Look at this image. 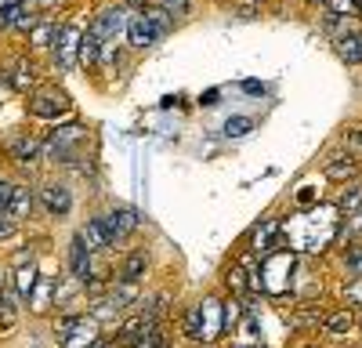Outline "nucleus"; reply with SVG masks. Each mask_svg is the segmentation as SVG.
<instances>
[{
    "mask_svg": "<svg viewBox=\"0 0 362 348\" xmlns=\"http://www.w3.org/2000/svg\"><path fill=\"white\" fill-rule=\"evenodd\" d=\"M174 29V18L163 11V8H145L141 15H134L131 22H127V40H131V47H153L163 33H170Z\"/></svg>",
    "mask_w": 362,
    "mask_h": 348,
    "instance_id": "nucleus-1",
    "label": "nucleus"
},
{
    "mask_svg": "<svg viewBox=\"0 0 362 348\" xmlns=\"http://www.w3.org/2000/svg\"><path fill=\"white\" fill-rule=\"evenodd\" d=\"M54 334L62 341V348H90L98 341V319L90 315H62L54 323Z\"/></svg>",
    "mask_w": 362,
    "mask_h": 348,
    "instance_id": "nucleus-2",
    "label": "nucleus"
},
{
    "mask_svg": "<svg viewBox=\"0 0 362 348\" xmlns=\"http://www.w3.org/2000/svg\"><path fill=\"white\" fill-rule=\"evenodd\" d=\"M80 141H87V127L83 124H58L51 131V138H47V153L54 160H66L69 163V153L76 149Z\"/></svg>",
    "mask_w": 362,
    "mask_h": 348,
    "instance_id": "nucleus-3",
    "label": "nucleus"
},
{
    "mask_svg": "<svg viewBox=\"0 0 362 348\" xmlns=\"http://www.w3.org/2000/svg\"><path fill=\"white\" fill-rule=\"evenodd\" d=\"M80 29L76 25H62L54 33V40H51V51H54V66L58 69H69L76 58H80Z\"/></svg>",
    "mask_w": 362,
    "mask_h": 348,
    "instance_id": "nucleus-4",
    "label": "nucleus"
},
{
    "mask_svg": "<svg viewBox=\"0 0 362 348\" xmlns=\"http://www.w3.org/2000/svg\"><path fill=\"white\" fill-rule=\"evenodd\" d=\"M29 109H33V116H40V120H58V116L69 112V98L58 91V87H44V91H37L29 98Z\"/></svg>",
    "mask_w": 362,
    "mask_h": 348,
    "instance_id": "nucleus-5",
    "label": "nucleus"
},
{
    "mask_svg": "<svg viewBox=\"0 0 362 348\" xmlns=\"http://www.w3.org/2000/svg\"><path fill=\"white\" fill-rule=\"evenodd\" d=\"M293 269H297V257H293V254H276V257H268V261H264L261 283L272 290V294H279V290H283V279H290Z\"/></svg>",
    "mask_w": 362,
    "mask_h": 348,
    "instance_id": "nucleus-6",
    "label": "nucleus"
},
{
    "mask_svg": "<svg viewBox=\"0 0 362 348\" xmlns=\"http://www.w3.org/2000/svg\"><path fill=\"white\" fill-rule=\"evenodd\" d=\"M116 29H127V15H124V8H105V11H98L95 15V22H90V37H95L98 44H105Z\"/></svg>",
    "mask_w": 362,
    "mask_h": 348,
    "instance_id": "nucleus-7",
    "label": "nucleus"
},
{
    "mask_svg": "<svg viewBox=\"0 0 362 348\" xmlns=\"http://www.w3.org/2000/svg\"><path fill=\"white\" fill-rule=\"evenodd\" d=\"M138 221H141V214L131 207V203H119L116 211H109V214H105V225H109V232H112V243L124 240V236H131V232L138 228Z\"/></svg>",
    "mask_w": 362,
    "mask_h": 348,
    "instance_id": "nucleus-8",
    "label": "nucleus"
},
{
    "mask_svg": "<svg viewBox=\"0 0 362 348\" xmlns=\"http://www.w3.org/2000/svg\"><path fill=\"white\" fill-rule=\"evenodd\" d=\"M40 203H44V211H47V214L66 218V214L73 211V192H69L66 185L51 182V185H44V189H40Z\"/></svg>",
    "mask_w": 362,
    "mask_h": 348,
    "instance_id": "nucleus-9",
    "label": "nucleus"
},
{
    "mask_svg": "<svg viewBox=\"0 0 362 348\" xmlns=\"http://www.w3.org/2000/svg\"><path fill=\"white\" fill-rule=\"evenodd\" d=\"M33 286H37V261H33V254H18L15 257V294L22 301H29Z\"/></svg>",
    "mask_w": 362,
    "mask_h": 348,
    "instance_id": "nucleus-10",
    "label": "nucleus"
},
{
    "mask_svg": "<svg viewBox=\"0 0 362 348\" xmlns=\"http://www.w3.org/2000/svg\"><path fill=\"white\" fill-rule=\"evenodd\" d=\"M69 269H73V276H76L80 283L90 279V247L80 240V232L73 236V247H69Z\"/></svg>",
    "mask_w": 362,
    "mask_h": 348,
    "instance_id": "nucleus-11",
    "label": "nucleus"
},
{
    "mask_svg": "<svg viewBox=\"0 0 362 348\" xmlns=\"http://www.w3.org/2000/svg\"><path fill=\"white\" fill-rule=\"evenodd\" d=\"M0 22H4V29H29V25H33V0L0 8Z\"/></svg>",
    "mask_w": 362,
    "mask_h": 348,
    "instance_id": "nucleus-12",
    "label": "nucleus"
},
{
    "mask_svg": "<svg viewBox=\"0 0 362 348\" xmlns=\"http://www.w3.org/2000/svg\"><path fill=\"white\" fill-rule=\"evenodd\" d=\"M80 240H83L90 250H102V247H109V243H112V232H109L105 218H90V221L80 228Z\"/></svg>",
    "mask_w": 362,
    "mask_h": 348,
    "instance_id": "nucleus-13",
    "label": "nucleus"
},
{
    "mask_svg": "<svg viewBox=\"0 0 362 348\" xmlns=\"http://www.w3.org/2000/svg\"><path fill=\"white\" fill-rule=\"evenodd\" d=\"M8 153H11V156H15L18 163H33V160L40 156V141H37V138H25V134H22V138H15V141L8 145Z\"/></svg>",
    "mask_w": 362,
    "mask_h": 348,
    "instance_id": "nucleus-14",
    "label": "nucleus"
},
{
    "mask_svg": "<svg viewBox=\"0 0 362 348\" xmlns=\"http://www.w3.org/2000/svg\"><path fill=\"white\" fill-rule=\"evenodd\" d=\"M358 18H351V15H329L326 18V33L334 37V40H341V37H351V33H358Z\"/></svg>",
    "mask_w": 362,
    "mask_h": 348,
    "instance_id": "nucleus-15",
    "label": "nucleus"
},
{
    "mask_svg": "<svg viewBox=\"0 0 362 348\" xmlns=\"http://www.w3.org/2000/svg\"><path fill=\"white\" fill-rule=\"evenodd\" d=\"M334 47H337V54L344 58L348 66H358V62H362V33L341 37V40H334Z\"/></svg>",
    "mask_w": 362,
    "mask_h": 348,
    "instance_id": "nucleus-16",
    "label": "nucleus"
},
{
    "mask_svg": "<svg viewBox=\"0 0 362 348\" xmlns=\"http://www.w3.org/2000/svg\"><path fill=\"white\" fill-rule=\"evenodd\" d=\"M37 196L29 189H11V199H8V218H25L29 211H33Z\"/></svg>",
    "mask_w": 362,
    "mask_h": 348,
    "instance_id": "nucleus-17",
    "label": "nucleus"
},
{
    "mask_svg": "<svg viewBox=\"0 0 362 348\" xmlns=\"http://www.w3.org/2000/svg\"><path fill=\"white\" fill-rule=\"evenodd\" d=\"M145 269H148V254H131L127 257V265H124V272H119V279H131V283H138L141 276H145Z\"/></svg>",
    "mask_w": 362,
    "mask_h": 348,
    "instance_id": "nucleus-18",
    "label": "nucleus"
},
{
    "mask_svg": "<svg viewBox=\"0 0 362 348\" xmlns=\"http://www.w3.org/2000/svg\"><path fill=\"white\" fill-rule=\"evenodd\" d=\"M131 348H167V334L153 323V327H148L145 334H138L134 341H131Z\"/></svg>",
    "mask_w": 362,
    "mask_h": 348,
    "instance_id": "nucleus-19",
    "label": "nucleus"
},
{
    "mask_svg": "<svg viewBox=\"0 0 362 348\" xmlns=\"http://www.w3.org/2000/svg\"><path fill=\"white\" fill-rule=\"evenodd\" d=\"M119 308L124 305H131V301H138V283H131V279H119L116 286H112V294H109Z\"/></svg>",
    "mask_w": 362,
    "mask_h": 348,
    "instance_id": "nucleus-20",
    "label": "nucleus"
},
{
    "mask_svg": "<svg viewBox=\"0 0 362 348\" xmlns=\"http://www.w3.org/2000/svg\"><path fill=\"white\" fill-rule=\"evenodd\" d=\"M8 80H11V87H15V91H29V87H33V69H29V66L22 62V58H18V62H15V69L8 73Z\"/></svg>",
    "mask_w": 362,
    "mask_h": 348,
    "instance_id": "nucleus-21",
    "label": "nucleus"
},
{
    "mask_svg": "<svg viewBox=\"0 0 362 348\" xmlns=\"http://www.w3.org/2000/svg\"><path fill=\"white\" fill-rule=\"evenodd\" d=\"M51 301H54V286H51V283H37L33 294H29V308H33V312H44Z\"/></svg>",
    "mask_w": 362,
    "mask_h": 348,
    "instance_id": "nucleus-22",
    "label": "nucleus"
},
{
    "mask_svg": "<svg viewBox=\"0 0 362 348\" xmlns=\"http://www.w3.org/2000/svg\"><path fill=\"white\" fill-rule=\"evenodd\" d=\"M247 272H250V269L243 265V261L228 269V286L235 290V294H247V290H250V276H247Z\"/></svg>",
    "mask_w": 362,
    "mask_h": 348,
    "instance_id": "nucleus-23",
    "label": "nucleus"
},
{
    "mask_svg": "<svg viewBox=\"0 0 362 348\" xmlns=\"http://www.w3.org/2000/svg\"><path fill=\"white\" fill-rule=\"evenodd\" d=\"M116 315H119V305H116L112 298H105V301H95V305H90V319H98V323H112Z\"/></svg>",
    "mask_w": 362,
    "mask_h": 348,
    "instance_id": "nucleus-24",
    "label": "nucleus"
},
{
    "mask_svg": "<svg viewBox=\"0 0 362 348\" xmlns=\"http://www.w3.org/2000/svg\"><path fill=\"white\" fill-rule=\"evenodd\" d=\"M80 62H83L87 69H90V66H98V40L90 37V33L80 40Z\"/></svg>",
    "mask_w": 362,
    "mask_h": 348,
    "instance_id": "nucleus-25",
    "label": "nucleus"
},
{
    "mask_svg": "<svg viewBox=\"0 0 362 348\" xmlns=\"http://www.w3.org/2000/svg\"><path fill=\"white\" fill-rule=\"evenodd\" d=\"M351 174H355V163H351V160H337V163L326 167V178H329V182H348Z\"/></svg>",
    "mask_w": 362,
    "mask_h": 348,
    "instance_id": "nucleus-26",
    "label": "nucleus"
},
{
    "mask_svg": "<svg viewBox=\"0 0 362 348\" xmlns=\"http://www.w3.org/2000/svg\"><path fill=\"white\" fill-rule=\"evenodd\" d=\"M351 323H355L351 312H334V315L326 319V330H329V334H348V330H351Z\"/></svg>",
    "mask_w": 362,
    "mask_h": 348,
    "instance_id": "nucleus-27",
    "label": "nucleus"
},
{
    "mask_svg": "<svg viewBox=\"0 0 362 348\" xmlns=\"http://www.w3.org/2000/svg\"><path fill=\"white\" fill-rule=\"evenodd\" d=\"M337 203H341V211H344V214H355V211L362 207V185H351V189H348Z\"/></svg>",
    "mask_w": 362,
    "mask_h": 348,
    "instance_id": "nucleus-28",
    "label": "nucleus"
},
{
    "mask_svg": "<svg viewBox=\"0 0 362 348\" xmlns=\"http://www.w3.org/2000/svg\"><path fill=\"white\" fill-rule=\"evenodd\" d=\"M185 334H189L192 341H203V312H199V308H192V312L185 315Z\"/></svg>",
    "mask_w": 362,
    "mask_h": 348,
    "instance_id": "nucleus-29",
    "label": "nucleus"
},
{
    "mask_svg": "<svg viewBox=\"0 0 362 348\" xmlns=\"http://www.w3.org/2000/svg\"><path fill=\"white\" fill-rule=\"evenodd\" d=\"M250 131H254V120H250V116H235V120H228V124H225V134H228V138L250 134Z\"/></svg>",
    "mask_w": 362,
    "mask_h": 348,
    "instance_id": "nucleus-30",
    "label": "nucleus"
},
{
    "mask_svg": "<svg viewBox=\"0 0 362 348\" xmlns=\"http://www.w3.org/2000/svg\"><path fill=\"white\" fill-rule=\"evenodd\" d=\"M276 228H279V225H272V221H268V225H261V228L254 232V247L268 250L272 243H276Z\"/></svg>",
    "mask_w": 362,
    "mask_h": 348,
    "instance_id": "nucleus-31",
    "label": "nucleus"
},
{
    "mask_svg": "<svg viewBox=\"0 0 362 348\" xmlns=\"http://www.w3.org/2000/svg\"><path fill=\"white\" fill-rule=\"evenodd\" d=\"M344 265H348V272L355 279H362V247H348L344 250Z\"/></svg>",
    "mask_w": 362,
    "mask_h": 348,
    "instance_id": "nucleus-32",
    "label": "nucleus"
},
{
    "mask_svg": "<svg viewBox=\"0 0 362 348\" xmlns=\"http://www.w3.org/2000/svg\"><path fill=\"white\" fill-rule=\"evenodd\" d=\"M329 15H355L358 11V0H326Z\"/></svg>",
    "mask_w": 362,
    "mask_h": 348,
    "instance_id": "nucleus-33",
    "label": "nucleus"
},
{
    "mask_svg": "<svg viewBox=\"0 0 362 348\" xmlns=\"http://www.w3.org/2000/svg\"><path fill=\"white\" fill-rule=\"evenodd\" d=\"M54 33H58V25L40 22V25H37V33H33V44H37V47H44V44H51V40H54Z\"/></svg>",
    "mask_w": 362,
    "mask_h": 348,
    "instance_id": "nucleus-34",
    "label": "nucleus"
},
{
    "mask_svg": "<svg viewBox=\"0 0 362 348\" xmlns=\"http://www.w3.org/2000/svg\"><path fill=\"white\" fill-rule=\"evenodd\" d=\"M163 11L170 15V18H181L189 11V0H163Z\"/></svg>",
    "mask_w": 362,
    "mask_h": 348,
    "instance_id": "nucleus-35",
    "label": "nucleus"
},
{
    "mask_svg": "<svg viewBox=\"0 0 362 348\" xmlns=\"http://www.w3.org/2000/svg\"><path fill=\"white\" fill-rule=\"evenodd\" d=\"M344 232H348V236H362V207L355 214H348V228Z\"/></svg>",
    "mask_w": 362,
    "mask_h": 348,
    "instance_id": "nucleus-36",
    "label": "nucleus"
},
{
    "mask_svg": "<svg viewBox=\"0 0 362 348\" xmlns=\"http://www.w3.org/2000/svg\"><path fill=\"white\" fill-rule=\"evenodd\" d=\"M344 294H348V301H351V305H362V279L348 283V286H344Z\"/></svg>",
    "mask_w": 362,
    "mask_h": 348,
    "instance_id": "nucleus-37",
    "label": "nucleus"
},
{
    "mask_svg": "<svg viewBox=\"0 0 362 348\" xmlns=\"http://www.w3.org/2000/svg\"><path fill=\"white\" fill-rule=\"evenodd\" d=\"M290 323H293V327H312V323H315V312H312V308H305V312H297V315L290 319Z\"/></svg>",
    "mask_w": 362,
    "mask_h": 348,
    "instance_id": "nucleus-38",
    "label": "nucleus"
},
{
    "mask_svg": "<svg viewBox=\"0 0 362 348\" xmlns=\"http://www.w3.org/2000/svg\"><path fill=\"white\" fill-rule=\"evenodd\" d=\"M15 236V221L8 214H0V240H11Z\"/></svg>",
    "mask_w": 362,
    "mask_h": 348,
    "instance_id": "nucleus-39",
    "label": "nucleus"
},
{
    "mask_svg": "<svg viewBox=\"0 0 362 348\" xmlns=\"http://www.w3.org/2000/svg\"><path fill=\"white\" fill-rule=\"evenodd\" d=\"M11 189H15V185H8V182H0V214L8 211V199H11Z\"/></svg>",
    "mask_w": 362,
    "mask_h": 348,
    "instance_id": "nucleus-40",
    "label": "nucleus"
},
{
    "mask_svg": "<svg viewBox=\"0 0 362 348\" xmlns=\"http://www.w3.org/2000/svg\"><path fill=\"white\" fill-rule=\"evenodd\" d=\"M243 91H247V95H264V83H257V80H247V83H243Z\"/></svg>",
    "mask_w": 362,
    "mask_h": 348,
    "instance_id": "nucleus-41",
    "label": "nucleus"
},
{
    "mask_svg": "<svg viewBox=\"0 0 362 348\" xmlns=\"http://www.w3.org/2000/svg\"><path fill=\"white\" fill-rule=\"evenodd\" d=\"M348 141H351V145H355V149H362V127H355V131H351V134H348Z\"/></svg>",
    "mask_w": 362,
    "mask_h": 348,
    "instance_id": "nucleus-42",
    "label": "nucleus"
},
{
    "mask_svg": "<svg viewBox=\"0 0 362 348\" xmlns=\"http://www.w3.org/2000/svg\"><path fill=\"white\" fill-rule=\"evenodd\" d=\"M11 4H22V0H0V8H11Z\"/></svg>",
    "mask_w": 362,
    "mask_h": 348,
    "instance_id": "nucleus-43",
    "label": "nucleus"
},
{
    "mask_svg": "<svg viewBox=\"0 0 362 348\" xmlns=\"http://www.w3.org/2000/svg\"><path fill=\"white\" fill-rule=\"evenodd\" d=\"M90 348H112L109 341H95V344H90Z\"/></svg>",
    "mask_w": 362,
    "mask_h": 348,
    "instance_id": "nucleus-44",
    "label": "nucleus"
},
{
    "mask_svg": "<svg viewBox=\"0 0 362 348\" xmlns=\"http://www.w3.org/2000/svg\"><path fill=\"white\" fill-rule=\"evenodd\" d=\"M40 4H47V8H51V4H58V0H40Z\"/></svg>",
    "mask_w": 362,
    "mask_h": 348,
    "instance_id": "nucleus-45",
    "label": "nucleus"
},
{
    "mask_svg": "<svg viewBox=\"0 0 362 348\" xmlns=\"http://www.w3.org/2000/svg\"><path fill=\"white\" fill-rule=\"evenodd\" d=\"M0 290H4V276H0Z\"/></svg>",
    "mask_w": 362,
    "mask_h": 348,
    "instance_id": "nucleus-46",
    "label": "nucleus"
},
{
    "mask_svg": "<svg viewBox=\"0 0 362 348\" xmlns=\"http://www.w3.org/2000/svg\"><path fill=\"white\" fill-rule=\"evenodd\" d=\"M358 11H362V0H358Z\"/></svg>",
    "mask_w": 362,
    "mask_h": 348,
    "instance_id": "nucleus-47",
    "label": "nucleus"
},
{
    "mask_svg": "<svg viewBox=\"0 0 362 348\" xmlns=\"http://www.w3.org/2000/svg\"><path fill=\"white\" fill-rule=\"evenodd\" d=\"M239 348H250V344H239Z\"/></svg>",
    "mask_w": 362,
    "mask_h": 348,
    "instance_id": "nucleus-48",
    "label": "nucleus"
}]
</instances>
